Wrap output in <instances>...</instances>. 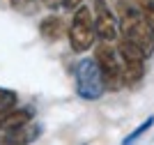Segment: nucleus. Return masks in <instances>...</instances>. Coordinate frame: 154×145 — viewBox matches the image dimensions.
I'll return each instance as SVG.
<instances>
[{
    "instance_id": "nucleus-1",
    "label": "nucleus",
    "mask_w": 154,
    "mask_h": 145,
    "mask_svg": "<svg viewBox=\"0 0 154 145\" xmlns=\"http://www.w3.org/2000/svg\"><path fill=\"white\" fill-rule=\"evenodd\" d=\"M110 7L117 16L120 37L127 39L129 44H134L145 58H149L154 53V35L149 30V25L145 23V19H143L136 0H113Z\"/></svg>"
},
{
    "instance_id": "nucleus-3",
    "label": "nucleus",
    "mask_w": 154,
    "mask_h": 145,
    "mask_svg": "<svg viewBox=\"0 0 154 145\" xmlns=\"http://www.w3.org/2000/svg\"><path fill=\"white\" fill-rule=\"evenodd\" d=\"M74 78H76V95L85 101H97L106 92V83H103L101 69L94 62V58H83L76 65Z\"/></svg>"
},
{
    "instance_id": "nucleus-2",
    "label": "nucleus",
    "mask_w": 154,
    "mask_h": 145,
    "mask_svg": "<svg viewBox=\"0 0 154 145\" xmlns=\"http://www.w3.org/2000/svg\"><path fill=\"white\" fill-rule=\"evenodd\" d=\"M67 39H69L71 51H76V53H85L97 44L94 16H92L90 5H81L71 14L69 28H67Z\"/></svg>"
},
{
    "instance_id": "nucleus-8",
    "label": "nucleus",
    "mask_w": 154,
    "mask_h": 145,
    "mask_svg": "<svg viewBox=\"0 0 154 145\" xmlns=\"http://www.w3.org/2000/svg\"><path fill=\"white\" fill-rule=\"evenodd\" d=\"M35 120V108L32 106H14L0 113V131L7 129H16V127L30 125Z\"/></svg>"
},
{
    "instance_id": "nucleus-10",
    "label": "nucleus",
    "mask_w": 154,
    "mask_h": 145,
    "mask_svg": "<svg viewBox=\"0 0 154 145\" xmlns=\"http://www.w3.org/2000/svg\"><path fill=\"white\" fill-rule=\"evenodd\" d=\"M9 7H12L14 12L23 14V16H35L42 9L39 0H9Z\"/></svg>"
},
{
    "instance_id": "nucleus-9",
    "label": "nucleus",
    "mask_w": 154,
    "mask_h": 145,
    "mask_svg": "<svg viewBox=\"0 0 154 145\" xmlns=\"http://www.w3.org/2000/svg\"><path fill=\"white\" fill-rule=\"evenodd\" d=\"M64 28H67V25H64L62 16H58V14L44 16V19L39 21V32H42V37L48 39V42H58L64 35Z\"/></svg>"
},
{
    "instance_id": "nucleus-12",
    "label": "nucleus",
    "mask_w": 154,
    "mask_h": 145,
    "mask_svg": "<svg viewBox=\"0 0 154 145\" xmlns=\"http://www.w3.org/2000/svg\"><path fill=\"white\" fill-rule=\"evenodd\" d=\"M136 5H138L145 23L149 25V30H152V35H154V0H136Z\"/></svg>"
},
{
    "instance_id": "nucleus-6",
    "label": "nucleus",
    "mask_w": 154,
    "mask_h": 145,
    "mask_svg": "<svg viewBox=\"0 0 154 145\" xmlns=\"http://www.w3.org/2000/svg\"><path fill=\"white\" fill-rule=\"evenodd\" d=\"M92 16H94L97 39H101L106 44L117 42V37H120L117 16H115V12H113V7L108 5V0H92Z\"/></svg>"
},
{
    "instance_id": "nucleus-7",
    "label": "nucleus",
    "mask_w": 154,
    "mask_h": 145,
    "mask_svg": "<svg viewBox=\"0 0 154 145\" xmlns=\"http://www.w3.org/2000/svg\"><path fill=\"white\" fill-rule=\"evenodd\" d=\"M42 134H44V127L39 122H30L16 129L0 131V145H32Z\"/></svg>"
},
{
    "instance_id": "nucleus-4",
    "label": "nucleus",
    "mask_w": 154,
    "mask_h": 145,
    "mask_svg": "<svg viewBox=\"0 0 154 145\" xmlns=\"http://www.w3.org/2000/svg\"><path fill=\"white\" fill-rule=\"evenodd\" d=\"M94 62L99 65V69H101L103 83H106V92H117L120 88H124L122 65H120V58H117L115 44L99 42L97 49H94Z\"/></svg>"
},
{
    "instance_id": "nucleus-11",
    "label": "nucleus",
    "mask_w": 154,
    "mask_h": 145,
    "mask_svg": "<svg viewBox=\"0 0 154 145\" xmlns=\"http://www.w3.org/2000/svg\"><path fill=\"white\" fill-rule=\"evenodd\" d=\"M152 125H154V115H147V118H145V122H140V125H138V127L134 129V131H131V134L127 136V138L122 140V145H134V143H136L138 138H140V136H143L145 131H149V127H152Z\"/></svg>"
},
{
    "instance_id": "nucleus-13",
    "label": "nucleus",
    "mask_w": 154,
    "mask_h": 145,
    "mask_svg": "<svg viewBox=\"0 0 154 145\" xmlns=\"http://www.w3.org/2000/svg\"><path fill=\"white\" fill-rule=\"evenodd\" d=\"M19 104V95L9 88H0V113L7 111V108H14Z\"/></svg>"
},
{
    "instance_id": "nucleus-5",
    "label": "nucleus",
    "mask_w": 154,
    "mask_h": 145,
    "mask_svg": "<svg viewBox=\"0 0 154 145\" xmlns=\"http://www.w3.org/2000/svg\"><path fill=\"white\" fill-rule=\"evenodd\" d=\"M115 51H117V58H120V65H122L124 88L136 85V83L145 76V60H147V58L143 55L134 44H129L127 39H122V37H117Z\"/></svg>"
},
{
    "instance_id": "nucleus-14",
    "label": "nucleus",
    "mask_w": 154,
    "mask_h": 145,
    "mask_svg": "<svg viewBox=\"0 0 154 145\" xmlns=\"http://www.w3.org/2000/svg\"><path fill=\"white\" fill-rule=\"evenodd\" d=\"M81 5H85V0H62V2H60V7H62L64 12H71V14L76 12Z\"/></svg>"
},
{
    "instance_id": "nucleus-15",
    "label": "nucleus",
    "mask_w": 154,
    "mask_h": 145,
    "mask_svg": "<svg viewBox=\"0 0 154 145\" xmlns=\"http://www.w3.org/2000/svg\"><path fill=\"white\" fill-rule=\"evenodd\" d=\"M60 2H62V0H39V5H42V7H48V9L60 7Z\"/></svg>"
}]
</instances>
